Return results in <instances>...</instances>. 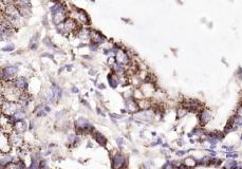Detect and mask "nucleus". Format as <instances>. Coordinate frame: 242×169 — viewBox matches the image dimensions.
Segmentation results:
<instances>
[{"instance_id":"5701e85b","label":"nucleus","mask_w":242,"mask_h":169,"mask_svg":"<svg viewBox=\"0 0 242 169\" xmlns=\"http://www.w3.org/2000/svg\"><path fill=\"white\" fill-rule=\"evenodd\" d=\"M186 113H187V109L180 108V109H178V111H177V117H178V118L183 117V116L186 115Z\"/></svg>"},{"instance_id":"6ab92c4d","label":"nucleus","mask_w":242,"mask_h":169,"mask_svg":"<svg viewBox=\"0 0 242 169\" xmlns=\"http://www.w3.org/2000/svg\"><path fill=\"white\" fill-rule=\"evenodd\" d=\"M113 70L115 71V73L117 75H123L124 72H125V69H124V66L123 65H119V63H114L113 65Z\"/></svg>"},{"instance_id":"2eb2a0df","label":"nucleus","mask_w":242,"mask_h":169,"mask_svg":"<svg viewBox=\"0 0 242 169\" xmlns=\"http://www.w3.org/2000/svg\"><path fill=\"white\" fill-rule=\"evenodd\" d=\"M93 136H94L95 141L99 143L100 145H102V146H105V145H106L107 140H106V137H105L104 135L102 134V133H100V132H95Z\"/></svg>"},{"instance_id":"393cba45","label":"nucleus","mask_w":242,"mask_h":169,"mask_svg":"<svg viewBox=\"0 0 242 169\" xmlns=\"http://www.w3.org/2000/svg\"><path fill=\"white\" fill-rule=\"evenodd\" d=\"M142 95H143V93H142V91H141V90H136L135 93L133 94V97H136V98L140 99V97H142Z\"/></svg>"},{"instance_id":"2f4dec72","label":"nucleus","mask_w":242,"mask_h":169,"mask_svg":"<svg viewBox=\"0 0 242 169\" xmlns=\"http://www.w3.org/2000/svg\"><path fill=\"white\" fill-rule=\"evenodd\" d=\"M0 169H4V167H3V166H1V165H0Z\"/></svg>"},{"instance_id":"9d476101","label":"nucleus","mask_w":242,"mask_h":169,"mask_svg":"<svg viewBox=\"0 0 242 169\" xmlns=\"http://www.w3.org/2000/svg\"><path fill=\"white\" fill-rule=\"evenodd\" d=\"M27 123L25 122V120L23 121H17V122L15 123V125L13 126V129L15 130L16 133H18V134H21V133L25 132L27 131Z\"/></svg>"},{"instance_id":"6e6552de","label":"nucleus","mask_w":242,"mask_h":169,"mask_svg":"<svg viewBox=\"0 0 242 169\" xmlns=\"http://www.w3.org/2000/svg\"><path fill=\"white\" fill-rule=\"evenodd\" d=\"M135 118L142 121V122H149V121H152L153 117H154V113L152 111L149 110H143L141 112H136L135 115Z\"/></svg>"},{"instance_id":"1a4fd4ad","label":"nucleus","mask_w":242,"mask_h":169,"mask_svg":"<svg viewBox=\"0 0 242 169\" xmlns=\"http://www.w3.org/2000/svg\"><path fill=\"white\" fill-rule=\"evenodd\" d=\"M125 158L122 154H115L112 159V167L113 169H122L125 164Z\"/></svg>"},{"instance_id":"7ed1b4c3","label":"nucleus","mask_w":242,"mask_h":169,"mask_svg":"<svg viewBox=\"0 0 242 169\" xmlns=\"http://www.w3.org/2000/svg\"><path fill=\"white\" fill-rule=\"evenodd\" d=\"M12 87L18 91H25L28 88V79L25 76H19L15 77L12 80Z\"/></svg>"},{"instance_id":"aec40b11","label":"nucleus","mask_w":242,"mask_h":169,"mask_svg":"<svg viewBox=\"0 0 242 169\" xmlns=\"http://www.w3.org/2000/svg\"><path fill=\"white\" fill-rule=\"evenodd\" d=\"M108 82H109V85L111 86L112 88H116L117 85H119V80L117 78H115L114 75H108Z\"/></svg>"},{"instance_id":"f257e3e1","label":"nucleus","mask_w":242,"mask_h":169,"mask_svg":"<svg viewBox=\"0 0 242 169\" xmlns=\"http://www.w3.org/2000/svg\"><path fill=\"white\" fill-rule=\"evenodd\" d=\"M19 107H20L19 104L16 103V102L4 101L1 106H0V111L2 112V114H4L6 116H13Z\"/></svg>"},{"instance_id":"cd10ccee","label":"nucleus","mask_w":242,"mask_h":169,"mask_svg":"<svg viewBox=\"0 0 242 169\" xmlns=\"http://www.w3.org/2000/svg\"><path fill=\"white\" fill-rule=\"evenodd\" d=\"M72 92H75V93H77V92H78V89H77V88H76V87H73V88H72Z\"/></svg>"},{"instance_id":"0eeeda50","label":"nucleus","mask_w":242,"mask_h":169,"mask_svg":"<svg viewBox=\"0 0 242 169\" xmlns=\"http://www.w3.org/2000/svg\"><path fill=\"white\" fill-rule=\"evenodd\" d=\"M115 60L117 63H119V65H128L129 63H130V58H129L128 54L126 53L125 51H123V50L119 49V51L115 53Z\"/></svg>"},{"instance_id":"39448f33","label":"nucleus","mask_w":242,"mask_h":169,"mask_svg":"<svg viewBox=\"0 0 242 169\" xmlns=\"http://www.w3.org/2000/svg\"><path fill=\"white\" fill-rule=\"evenodd\" d=\"M10 149H11L10 136L0 131V153H8Z\"/></svg>"},{"instance_id":"dca6fc26","label":"nucleus","mask_w":242,"mask_h":169,"mask_svg":"<svg viewBox=\"0 0 242 169\" xmlns=\"http://www.w3.org/2000/svg\"><path fill=\"white\" fill-rule=\"evenodd\" d=\"M136 104H138L139 108H141V110H148L150 107V102L147 99H139Z\"/></svg>"},{"instance_id":"9b49d317","label":"nucleus","mask_w":242,"mask_h":169,"mask_svg":"<svg viewBox=\"0 0 242 169\" xmlns=\"http://www.w3.org/2000/svg\"><path fill=\"white\" fill-rule=\"evenodd\" d=\"M90 38H91V40H92L93 44H103V42L105 41V37L103 36L102 34H100V33L94 32V31L90 32Z\"/></svg>"},{"instance_id":"f3484780","label":"nucleus","mask_w":242,"mask_h":169,"mask_svg":"<svg viewBox=\"0 0 242 169\" xmlns=\"http://www.w3.org/2000/svg\"><path fill=\"white\" fill-rule=\"evenodd\" d=\"M209 120H210L209 112H208L207 110H203L202 112L200 113V122H201V124H203V125H204V124H206Z\"/></svg>"},{"instance_id":"412c9836","label":"nucleus","mask_w":242,"mask_h":169,"mask_svg":"<svg viewBox=\"0 0 242 169\" xmlns=\"http://www.w3.org/2000/svg\"><path fill=\"white\" fill-rule=\"evenodd\" d=\"M196 165H197V161L193 158H187L184 161V166H186L187 168L193 167V166H196Z\"/></svg>"},{"instance_id":"bb28decb","label":"nucleus","mask_w":242,"mask_h":169,"mask_svg":"<svg viewBox=\"0 0 242 169\" xmlns=\"http://www.w3.org/2000/svg\"><path fill=\"white\" fill-rule=\"evenodd\" d=\"M3 93H2V91L0 90V106L2 105V103H3Z\"/></svg>"},{"instance_id":"f8f14e48","label":"nucleus","mask_w":242,"mask_h":169,"mask_svg":"<svg viewBox=\"0 0 242 169\" xmlns=\"http://www.w3.org/2000/svg\"><path fill=\"white\" fill-rule=\"evenodd\" d=\"M14 160V158L12 156H10L9 153H1L0 154V165L6 167V165H9L10 163H12Z\"/></svg>"},{"instance_id":"423d86ee","label":"nucleus","mask_w":242,"mask_h":169,"mask_svg":"<svg viewBox=\"0 0 242 169\" xmlns=\"http://www.w3.org/2000/svg\"><path fill=\"white\" fill-rule=\"evenodd\" d=\"M60 25H63V30L64 33H72L77 29V23L72 18L66 19Z\"/></svg>"},{"instance_id":"473e14b6","label":"nucleus","mask_w":242,"mask_h":169,"mask_svg":"<svg viewBox=\"0 0 242 169\" xmlns=\"http://www.w3.org/2000/svg\"><path fill=\"white\" fill-rule=\"evenodd\" d=\"M53 1H60V0H53Z\"/></svg>"},{"instance_id":"c756f323","label":"nucleus","mask_w":242,"mask_h":169,"mask_svg":"<svg viewBox=\"0 0 242 169\" xmlns=\"http://www.w3.org/2000/svg\"><path fill=\"white\" fill-rule=\"evenodd\" d=\"M99 87H100V89H105V86H104V85H102V84H100V85L99 86Z\"/></svg>"},{"instance_id":"a211bd4d","label":"nucleus","mask_w":242,"mask_h":169,"mask_svg":"<svg viewBox=\"0 0 242 169\" xmlns=\"http://www.w3.org/2000/svg\"><path fill=\"white\" fill-rule=\"evenodd\" d=\"M127 108H128V110L132 111V112H138V110H139L138 104H136L135 102H133V101H128V102H127Z\"/></svg>"},{"instance_id":"20e7f679","label":"nucleus","mask_w":242,"mask_h":169,"mask_svg":"<svg viewBox=\"0 0 242 169\" xmlns=\"http://www.w3.org/2000/svg\"><path fill=\"white\" fill-rule=\"evenodd\" d=\"M75 127H76V129L80 132H88V131H92L93 130V126L84 117H80L76 121Z\"/></svg>"},{"instance_id":"b1692460","label":"nucleus","mask_w":242,"mask_h":169,"mask_svg":"<svg viewBox=\"0 0 242 169\" xmlns=\"http://www.w3.org/2000/svg\"><path fill=\"white\" fill-rule=\"evenodd\" d=\"M14 49H15V46H14L13 44H11L6 46L4 48H2V51H3V52H11V51H13Z\"/></svg>"},{"instance_id":"f03ea898","label":"nucleus","mask_w":242,"mask_h":169,"mask_svg":"<svg viewBox=\"0 0 242 169\" xmlns=\"http://www.w3.org/2000/svg\"><path fill=\"white\" fill-rule=\"evenodd\" d=\"M2 72V79L6 80V82H10V80H13L16 77L18 73V67L16 66H9L6 67L1 70Z\"/></svg>"},{"instance_id":"4468645a","label":"nucleus","mask_w":242,"mask_h":169,"mask_svg":"<svg viewBox=\"0 0 242 169\" xmlns=\"http://www.w3.org/2000/svg\"><path fill=\"white\" fill-rule=\"evenodd\" d=\"M10 142H11V144L13 145H20L21 143H22V137H21L20 134H18V133H14V134H12L11 136H10Z\"/></svg>"},{"instance_id":"c85d7f7f","label":"nucleus","mask_w":242,"mask_h":169,"mask_svg":"<svg viewBox=\"0 0 242 169\" xmlns=\"http://www.w3.org/2000/svg\"><path fill=\"white\" fill-rule=\"evenodd\" d=\"M185 153H186L185 151H179L177 154H178V156H183V154H185Z\"/></svg>"},{"instance_id":"4be33fe9","label":"nucleus","mask_w":242,"mask_h":169,"mask_svg":"<svg viewBox=\"0 0 242 169\" xmlns=\"http://www.w3.org/2000/svg\"><path fill=\"white\" fill-rule=\"evenodd\" d=\"M15 1V6H30V0H14Z\"/></svg>"},{"instance_id":"ddd939ff","label":"nucleus","mask_w":242,"mask_h":169,"mask_svg":"<svg viewBox=\"0 0 242 169\" xmlns=\"http://www.w3.org/2000/svg\"><path fill=\"white\" fill-rule=\"evenodd\" d=\"M75 13H76V19H78V20H80V22L84 23V25H86V23L89 22L88 15L84 11H81V10H76Z\"/></svg>"},{"instance_id":"7c9ffc66","label":"nucleus","mask_w":242,"mask_h":169,"mask_svg":"<svg viewBox=\"0 0 242 169\" xmlns=\"http://www.w3.org/2000/svg\"><path fill=\"white\" fill-rule=\"evenodd\" d=\"M1 121H2V116L0 115V125H1Z\"/></svg>"},{"instance_id":"a878e982","label":"nucleus","mask_w":242,"mask_h":169,"mask_svg":"<svg viewBox=\"0 0 242 169\" xmlns=\"http://www.w3.org/2000/svg\"><path fill=\"white\" fill-rule=\"evenodd\" d=\"M90 49L92 50V51H96L97 49H99V44H90Z\"/></svg>"}]
</instances>
